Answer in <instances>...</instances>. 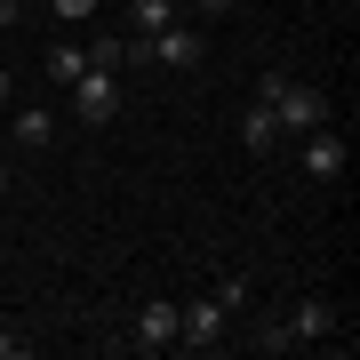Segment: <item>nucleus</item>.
Here are the masks:
<instances>
[{"mask_svg": "<svg viewBox=\"0 0 360 360\" xmlns=\"http://www.w3.org/2000/svg\"><path fill=\"white\" fill-rule=\"evenodd\" d=\"M257 104H272V120H281L288 136H304V129L328 120V96L312 89V80H288V72H264L257 80Z\"/></svg>", "mask_w": 360, "mask_h": 360, "instance_id": "f257e3e1", "label": "nucleus"}, {"mask_svg": "<svg viewBox=\"0 0 360 360\" xmlns=\"http://www.w3.org/2000/svg\"><path fill=\"white\" fill-rule=\"evenodd\" d=\"M200 56H208V40H200V25H168L153 49H144V65H160V72H200Z\"/></svg>", "mask_w": 360, "mask_h": 360, "instance_id": "f03ea898", "label": "nucleus"}, {"mask_svg": "<svg viewBox=\"0 0 360 360\" xmlns=\"http://www.w3.org/2000/svg\"><path fill=\"white\" fill-rule=\"evenodd\" d=\"M72 112L89 120V129H104V120L120 112V80L104 72V65H80V80H72Z\"/></svg>", "mask_w": 360, "mask_h": 360, "instance_id": "7ed1b4c3", "label": "nucleus"}, {"mask_svg": "<svg viewBox=\"0 0 360 360\" xmlns=\"http://www.w3.org/2000/svg\"><path fill=\"white\" fill-rule=\"evenodd\" d=\"M217 336H224V304H217V296L176 304V345H184V352H217Z\"/></svg>", "mask_w": 360, "mask_h": 360, "instance_id": "20e7f679", "label": "nucleus"}, {"mask_svg": "<svg viewBox=\"0 0 360 360\" xmlns=\"http://www.w3.org/2000/svg\"><path fill=\"white\" fill-rule=\"evenodd\" d=\"M281 336H288V352H296V345H321V336H336V304H328V296H304V304L281 321Z\"/></svg>", "mask_w": 360, "mask_h": 360, "instance_id": "39448f33", "label": "nucleus"}, {"mask_svg": "<svg viewBox=\"0 0 360 360\" xmlns=\"http://www.w3.org/2000/svg\"><path fill=\"white\" fill-rule=\"evenodd\" d=\"M176 0H136V8H129V56H136V65H144V49H153V40L168 32V25H176Z\"/></svg>", "mask_w": 360, "mask_h": 360, "instance_id": "423d86ee", "label": "nucleus"}, {"mask_svg": "<svg viewBox=\"0 0 360 360\" xmlns=\"http://www.w3.org/2000/svg\"><path fill=\"white\" fill-rule=\"evenodd\" d=\"M304 168H312L321 184H336V176H345V136H336L328 120H321V129H304Z\"/></svg>", "mask_w": 360, "mask_h": 360, "instance_id": "0eeeda50", "label": "nucleus"}, {"mask_svg": "<svg viewBox=\"0 0 360 360\" xmlns=\"http://www.w3.org/2000/svg\"><path fill=\"white\" fill-rule=\"evenodd\" d=\"M168 345H176V304L153 296V304L136 312V352H168Z\"/></svg>", "mask_w": 360, "mask_h": 360, "instance_id": "6e6552de", "label": "nucleus"}, {"mask_svg": "<svg viewBox=\"0 0 360 360\" xmlns=\"http://www.w3.org/2000/svg\"><path fill=\"white\" fill-rule=\"evenodd\" d=\"M240 144H248V153H272V144H281V120H272V104H248V120H240Z\"/></svg>", "mask_w": 360, "mask_h": 360, "instance_id": "1a4fd4ad", "label": "nucleus"}, {"mask_svg": "<svg viewBox=\"0 0 360 360\" xmlns=\"http://www.w3.org/2000/svg\"><path fill=\"white\" fill-rule=\"evenodd\" d=\"M49 136H56V120L40 104H16V144H49Z\"/></svg>", "mask_w": 360, "mask_h": 360, "instance_id": "9d476101", "label": "nucleus"}, {"mask_svg": "<svg viewBox=\"0 0 360 360\" xmlns=\"http://www.w3.org/2000/svg\"><path fill=\"white\" fill-rule=\"evenodd\" d=\"M80 65H89V56H80L72 40H56V49H49V80H65V89L80 80Z\"/></svg>", "mask_w": 360, "mask_h": 360, "instance_id": "9b49d317", "label": "nucleus"}, {"mask_svg": "<svg viewBox=\"0 0 360 360\" xmlns=\"http://www.w3.org/2000/svg\"><path fill=\"white\" fill-rule=\"evenodd\" d=\"M89 65H104V72H120V65H129V40H112V32H104V40H89Z\"/></svg>", "mask_w": 360, "mask_h": 360, "instance_id": "f8f14e48", "label": "nucleus"}, {"mask_svg": "<svg viewBox=\"0 0 360 360\" xmlns=\"http://www.w3.org/2000/svg\"><path fill=\"white\" fill-rule=\"evenodd\" d=\"M217 304H224V312L248 304V272H224V281H217Z\"/></svg>", "mask_w": 360, "mask_h": 360, "instance_id": "ddd939ff", "label": "nucleus"}, {"mask_svg": "<svg viewBox=\"0 0 360 360\" xmlns=\"http://www.w3.org/2000/svg\"><path fill=\"white\" fill-rule=\"evenodd\" d=\"M40 8H49L56 25H80V16H96V0H40Z\"/></svg>", "mask_w": 360, "mask_h": 360, "instance_id": "4468645a", "label": "nucleus"}, {"mask_svg": "<svg viewBox=\"0 0 360 360\" xmlns=\"http://www.w3.org/2000/svg\"><path fill=\"white\" fill-rule=\"evenodd\" d=\"M32 345H25V336H16V328H0V360H25Z\"/></svg>", "mask_w": 360, "mask_h": 360, "instance_id": "2eb2a0df", "label": "nucleus"}, {"mask_svg": "<svg viewBox=\"0 0 360 360\" xmlns=\"http://www.w3.org/2000/svg\"><path fill=\"white\" fill-rule=\"evenodd\" d=\"M16 16H25V0H0V25H16Z\"/></svg>", "mask_w": 360, "mask_h": 360, "instance_id": "dca6fc26", "label": "nucleus"}, {"mask_svg": "<svg viewBox=\"0 0 360 360\" xmlns=\"http://www.w3.org/2000/svg\"><path fill=\"white\" fill-rule=\"evenodd\" d=\"M193 8H200V16H224V8H232V0H193Z\"/></svg>", "mask_w": 360, "mask_h": 360, "instance_id": "f3484780", "label": "nucleus"}, {"mask_svg": "<svg viewBox=\"0 0 360 360\" xmlns=\"http://www.w3.org/2000/svg\"><path fill=\"white\" fill-rule=\"evenodd\" d=\"M0 193H8V160H0Z\"/></svg>", "mask_w": 360, "mask_h": 360, "instance_id": "a211bd4d", "label": "nucleus"}, {"mask_svg": "<svg viewBox=\"0 0 360 360\" xmlns=\"http://www.w3.org/2000/svg\"><path fill=\"white\" fill-rule=\"evenodd\" d=\"M0 104H8V72H0Z\"/></svg>", "mask_w": 360, "mask_h": 360, "instance_id": "6ab92c4d", "label": "nucleus"}, {"mask_svg": "<svg viewBox=\"0 0 360 360\" xmlns=\"http://www.w3.org/2000/svg\"><path fill=\"white\" fill-rule=\"evenodd\" d=\"M352 8H360V0H345V16H352Z\"/></svg>", "mask_w": 360, "mask_h": 360, "instance_id": "aec40b11", "label": "nucleus"}]
</instances>
